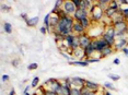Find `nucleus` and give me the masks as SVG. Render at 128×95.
I'll return each mask as SVG.
<instances>
[{
	"label": "nucleus",
	"instance_id": "obj_1",
	"mask_svg": "<svg viewBox=\"0 0 128 95\" xmlns=\"http://www.w3.org/2000/svg\"><path fill=\"white\" fill-rule=\"evenodd\" d=\"M74 19L70 15H66L64 18L59 19L57 26L54 28L53 32H57V33L62 34L64 37L72 34V26H74Z\"/></svg>",
	"mask_w": 128,
	"mask_h": 95
},
{
	"label": "nucleus",
	"instance_id": "obj_2",
	"mask_svg": "<svg viewBox=\"0 0 128 95\" xmlns=\"http://www.w3.org/2000/svg\"><path fill=\"white\" fill-rule=\"evenodd\" d=\"M90 20H91V22H98L100 20L103 18V15H104V11L101 9L100 7H98L96 4H93L92 5V8L90 9Z\"/></svg>",
	"mask_w": 128,
	"mask_h": 95
},
{
	"label": "nucleus",
	"instance_id": "obj_3",
	"mask_svg": "<svg viewBox=\"0 0 128 95\" xmlns=\"http://www.w3.org/2000/svg\"><path fill=\"white\" fill-rule=\"evenodd\" d=\"M62 10L66 12L67 15L72 16L74 14V12L77 11V8L74 4L72 0H64V4H62Z\"/></svg>",
	"mask_w": 128,
	"mask_h": 95
},
{
	"label": "nucleus",
	"instance_id": "obj_4",
	"mask_svg": "<svg viewBox=\"0 0 128 95\" xmlns=\"http://www.w3.org/2000/svg\"><path fill=\"white\" fill-rule=\"evenodd\" d=\"M92 44H93V46H94L95 53H98V54H101L102 50L108 46L106 44V42L104 41L102 37H100V38H96V39H92Z\"/></svg>",
	"mask_w": 128,
	"mask_h": 95
},
{
	"label": "nucleus",
	"instance_id": "obj_5",
	"mask_svg": "<svg viewBox=\"0 0 128 95\" xmlns=\"http://www.w3.org/2000/svg\"><path fill=\"white\" fill-rule=\"evenodd\" d=\"M128 44V39H127V36L125 37H116L115 39V43H114V51H117V50H123V48L126 47V45Z\"/></svg>",
	"mask_w": 128,
	"mask_h": 95
},
{
	"label": "nucleus",
	"instance_id": "obj_6",
	"mask_svg": "<svg viewBox=\"0 0 128 95\" xmlns=\"http://www.w3.org/2000/svg\"><path fill=\"white\" fill-rule=\"evenodd\" d=\"M90 16V12L88 10H83V9H77V11L74 12V14L72 15V18L74 19V21L77 22H80L82 19H86V18H89Z\"/></svg>",
	"mask_w": 128,
	"mask_h": 95
},
{
	"label": "nucleus",
	"instance_id": "obj_7",
	"mask_svg": "<svg viewBox=\"0 0 128 95\" xmlns=\"http://www.w3.org/2000/svg\"><path fill=\"white\" fill-rule=\"evenodd\" d=\"M79 42H80V47L84 49L92 43V38L88 35V33H84L82 35H79Z\"/></svg>",
	"mask_w": 128,
	"mask_h": 95
},
{
	"label": "nucleus",
	"instance_id": "obj_8",
	"mask_svg": "<svg viewBox=\"0 0 128 95\" xmlns=\"http://www.w3.org/2000/svg\"><path fill=\"white\" fill-rule=\"evenodd\" d=\"M86 89H89L91 92H95V93H100V89L101 86L98 83L96 82H92V81H89V80H86V84H84Z\"/></svg>",
	"mask_w": 128,
	"mask_h": 95
},
{
	"label": "nucleus",
	"instance_id": "obj_9",
	"mask_svg": "<svg viewBox=\"0 0 128 95\" xmlns=\"http://www.w3.org/2000/svg\"><path fill=\"white\" fill-rule=\"evenodd\" d=\"M72 33L76 34V35H82V34L86 33V30L80 24V22L74 21V26H72Z\"/></svg>",
	"mask_w": 128,
	"mask_h": 95
},
{
	"label": "nucleus",
	"instance_id": "obj_10",
	"mask_svg": "<svg viewBox=\"0 0 128 95\" xmlns=\"http://www.w3.org/2000/svg\"><path fill=\"white\" fill-rule=\"evenodd\" d=\"M71 82H72L74 88H78V89H82L84 86V84H86V80L82 79V78H80V77L71 78Z\"/></svg>",
	"mask_w": 128,
	"mask_h": 95
},
{
	"label": "nucleus",
	"instance_id": "obj_11",
	"mask_svg": "<svg viewBox=\"0 0 128 95\" xmlns=\"http://www.w3.org/2000/svg\"><path fill=\"white\" fill-rule=\"evenodd\" d=\"M95 53V49H94V46H93V44L91 43L88 47H86L84 48V57H86V59H89V58H91L92 57V55Z\"/></svg>",
	"mask_w": 128,
	"mask_h": 95
},
{
	"label": "nucleus",
	"instance_id": "obj_12",
	"mask_svg": "<svg viewBox=\"0 0 128 95\" xmlns=\"http://www.w3.org/2000/svg\"><path fill=\"white\" fill-rule=\"evenodd\" d=\"M102 38L104 39V41L106 42V44L110 46V47H113V46H114V43H115V39L116 38H114V37H110V36H108L107 35V34H105L103 32V34H102Z\"/></svg>",
	"mask_w": 128,
	"mask_h": 95
},
{
	"label": "nucleus",
	"instance_id": "obj_13",
	"mask_svg": "<svg viewBox=\"0 0 128 95\" xmlns=\"http://www.w3.org/2000/svg\"><path fill=\"white\" fill-rule=\"evenodd\" d=\"M94 3H92L91 0H81V5H80V9H83V10H88L90 11V9L92 8V5ZM79 9V8H78Z\"/></svg>",
	"mask_w": 128,
	"mask_h": 95
},
{
	"label": "nucleus",
	"instance_id": "obj_14",
	"mask_svg": "<svg viewBox=\"0 0 128 95\" xmlns=\"http://www.w3.org/2000/svg\"><path fill=\"white\" fill-rule=\"evenodd\" d=\"M113 53H114V48H113V47H110V46H107V47L104 48V49L102 50V53L100 54V59L105 58V57L110 56V55H112Z\"/></svg>",
	"mask_w": 128,
	"mask_h": 95
},
{
	"label": "nucleus",
	"instance_id": "obj_15",
	"mask_svg": "<svg viewBox=\"0 0 128 95\" xmlns=\"http://www.w3.org/2000/svg\"><path fill=\"white\" fill-rule=\"evenodd\" d=\"M110 2V0H98L95 4H96L98 7H100L103 11H105L107 8H108Z\"/></svg>",
	"mask_w": 128,
	"mask_h": 95
},
{
	"label": "nucleus",
	"instance_id": "obj_16",
	"mask_svg": "<svg viewBox=\"0 0 128 95\" xmlns=\"http://www.w3.org/2000/svg\"><path fill=\"white\" fill-rule=\"evenodd\" d=\"M38 22H40V18H38V16H34V18L28 19V21L25 22V24H26L28 27H35Z\"/></svg>",
	"mask_w": 128,
	"mask_h": 95
},
{
	"label": "nucleus",
	"instance_id": "obj_17",
	"mask_svg": "<svg viewBox=\"0 0 128 95\" xmlns=\"http://www.w3.org/2000/svg\"><path fill=\"white\" fill-rule=\"evenodd\" d=\"M70 66H79V67H88L89 62L86 60H74V61H69Z\"/></svg>",
	"mask_w": 128,
	"mask_h": 95
},
{
	"label": "nucleus",
	"instance_id": "obj_18",
	"mask_svg": "<svg viewBox=\"0 0 128 95\" xmlns=\"http://www.w3.org/2000/svg\"><path fill=\"white\" fill-rule=\"evenodd\" d=\"M76 34H70V35H68V36H66L65 37V43H66V45L68 46L69 48L71 47V45H72V43H74V38H76Z\"/></svg>",
	"mask_w": 128,
	"mask_h": 95
},
{
	"label": "nucleus",
	"instance_id": "obj_19",
	"mask_svg": "<svg viewBox=\"0 0 128 95\" xmlns=\"http://www.w3.org/2000/svg\"><path fill=\"white\" fill-rule=\"evenodd\" d=\"M80 24L82 25V26L86 28V31L89 30L90 27H91V24H92V22H91V20H90V18H86V19H82L80 21Z\"/></svg>",
	"mask_w": 128,
	"mask_h": 95
},
{
	"label": "nucleus",
	"instance_id": "obj_20",
	"mask_svg": "<svg viewBox=\"0 0 128 95\" xmlns=\"http://www.w3.org/2000/svg\"><path fill=\"white\" fill-rule=\"evenodd\" d=\"M58 22H59V18H58L56 14H52V15H50V27L53 28V30L57 26Z\"/></svg>",
	"mask_w": 128,
	"mask_h": 95
},
{
	"label": "nucleus",
	"instance_id": "obj_21",
	"mask_svg": "<svg viewBox=\"0 0 128 95\" xmlns=\"http://www.w3.org/2000/svg\"><path fill=\"white\" fill-rule=\"evenodd\" d=\"M116 12H117L116 10H113V9H110V8H107V9L104 11V16H106L107 19L112 20V18L116 14Z\"/></svg>",
	"mask_w": 128,
	"mask_h": 95
},
{
	"label": "nucleus",
	"instance_id": "obj_22",
	"mask_svg": "<svg viewBox=\"0 0 128 95\" xmlns=\"http://www.w3.org/2000/svg\"><path fill=\"white\" fill-rule=\"evenodd\" d=\"M59 81L58 79H55V78H50V79H48V80H46L45 81V83L43 85L45 86L46 89H48V88H50L52 85H54V84H56V83Z\"/></svg>",
	"mask_w": 128,
	"mask_h": 95
},
{
	"label": "nucleus",
	"instance_id": "obj_23",
	"mask_svg": "<svg viewBox=\"0 0 128 95\" xmlns=\"http://www.w3.org/2000/svg\"><path fill=\"white\" fill-rule=\"evenodd\" d=\"M71 56H74V57H84V49H82L81 47L77 48V49H74V50L71 51Z\"/></svg>",
	"mask_w": 128,
	"mask_h": 95
},
{
	"label": "nucleus",
	"instance_id": "obj_24",
	"mask_svg": "<svg viewBox=\"0 0 128 95\" xmlns=\"http://www.w3.org/2000/svg\"><path fill=\"white\" fill-rule=\"evenodd\" d=\"M119 12H120L122 14V16L124 18L125 21H128V5L127 7H125V8H122V7H119Z\"/></svg>",
	"mask_w": 128,
	"mask_h": 95
},
{
	"label": "nucleus",
	"instance_id": "obj_25",
	"mask_svg": "<svg viewBox=\"0 0 128 95\" xmlns=\"http://www.w3.org/2000/svg\"><path fill=\"white\" fill-rule=\"evenodd\" d=\"M54 36H55V42L57 43V44H60V43H62L64 41H65V37H64L62 34L57 33V32H53Z\"/></svg>",
	"mask_w": 128,
	"mask_h": 95
},
{
	"label": "nucleus",
	"instance_id": "obj_26",
	"mask_svg": "<svg viewBox=\"0 0 128 95\" xmlns=\"http://www.w3.org/2000/svg\"><path fill=\"white\" fill-rule=\"evenodd\" d=\"M119 7H120V5H119L118 1H116V0H110L108 8H110V9H113V10L118 11V10H119Z\"/></svg>",
	"mask_w": 128,
	"mask_h": 95
},
{
	"label": "nucleus",
	"instance_id": "obj_27",
	"mask_svg": "<svg viewBox=\"0 0 128 95\" xmlns=\"http://www.w3.org/2000/svg\"><path fill=\"white\" fill-rule=\"evenodd\" d=\"M4 31L7 34H11V33H12V25H11V23H9V22H6L4 23Z\"/></svg>",
	"mask_w": 128,
	"mask_h": 95
},
{
	"label": "nucleus",
	"instance_id": "obj_28",
	"mask_svg": "<svg viewBox=\"0 0 128 95\" xmlns=\"http://www.w3.org/2000/svg\"><path fill=\"white\" fill-rule=\"evenodd\" d=\"M42 95H58L57 92H55L53 90H50V89H46L45 88V90L44 92H43V94Z\"/></svg>",
	"mask_w": 128,
	"mask_h": 95
},
{
	"label": "nucleus",
	"instance_id": "obj_29",
	"mask_svg": "<svg viewBox=\"0 0 128 95\" xmlns=\"http://www.w3.org/2000/svg\"><path fill=\"white\" fill-rule=\"evenodd\" d=\"M38 68V65H37L36 62H33V63H30V65L28 66V70L30 71H33V70H36V69Z\"/></svg>",
	"mask_w": 128,
	"mask_h": 95
},
{
	"label": "nucleus",
	"instance_id": "obj_30",
	"mask_svg": "<svg viewBox=\"0 0 128 95\" xmlns=\"http://www.w3.org/2000/svg\"><path fill=\"white\" fill-rule=\"evenodd\" d=\"M104 88H105V89H108V90H110V91H115V90H116V88H115L114 85H113V83H110V82L104 83Z\"/></svg>",
	"mask_w": 128,
	"mask_h": 95
},
{
	"label": "nucleus",
	"instance_id": "obj_31",
	"mask_svg": "<svg viewBox=\"0 0 128 95\" xmlns=\"http://www.w3.org/2000/svg\"><path fill=\"white\" fill-rule=\"evenodd\" d=\"M107 77H108L110 80H113V81H118V80L120 79L119 76H117V74H115V73H108L107 74Z\"/></svg>",
	"mask_w": 128,
	"mask_h": 95
},
{
	"label": "nucleus",
	"instance_id": "obj_32",
	"mask_svg": "<svg viewBox=\"0 0 128 95\" xmlns=\"http://www.w3.org/2000/svg\"><path fill=\"white\" fill-rule=\"evenodd\" d=\"M38 82H40V78L38 77H35L33 80H32L31 86H32V88H36V86L38 85Z\"/></svg>",
	"mask_w": 128,
	"mask_h": 95
},
{
	"label": "nucleus",
	"instance_id": "obj_33",
	"mask_svg": "<svg viewBox=\"0 0 128 95\" xmlns=\"http://www.w3.org/2000/svg\"><path fill=\"white\" fill-rule=\"evenodd\" d=\"M70 95H81V90L78 89V88H72Z\"/></svg>",
	"mask_w": 128,
	"mask_h": 95
},
{
	"label": "nucleus",
	"instance_id": "obj_34",
	"mask_svg": "<svg viewBox=\"0 0 128 95\" xmlns=\"http://www.w3.org/2000/svg\"><path fill=\"white\" fill-rule=\"evenodd\" d=\"M0 8H1V11H7V12L11 10V8L9 7V5H7V4H4V3H1Z\"/></svg>",
	"mask_w": 128,
	"mask_h": 95
},
{
	"label": "nucleus",
	"instance_id": "obj_35",
	"mask_svg": "<svg viewBox=\"0 0 128 95\" xmlns=\"http://www.w3.org/2000/svg\"><path fill=\"white\" fill-rule=\"evenodd\" d=\"M86 61H88L89 63H93V62H98L100 61V58H93V57H91V58H89V59H86Z\"/></svg>",
	"mask_w": 128,
	"mask_h": 95
},
{
	"label": "nucleus",
	"instance_id": "obj_36",
	"mask_svg": "<svg viewBox=\"0 0 128 95\" xmlns=\"http://www.w3.org/2000/svg\"><path fill=\"white\" fill-rule=\"evenodd\" d=\"M72 2H74V4L76 5V8H80V5H81V0H72Z\"/></svg>",
	"mask_w": 128,
	"mask_h": 95
},
{
	"label": "nucleus",
	"instance_id": "obj_37",
	"mask_svg": "<svg viewBox=\"0 0 128 95\" xmlns=\"http://www.w3.org/2000/svg\"><path fill=\"white\" fill-rule=\"evenodd\" d=\"M9 79H10V77L8 76V74H4V76L1 77V81H2V82H7V81H9Z\"/></svg>",
	"mask_w": 128,
	"mask_h": 95
},
{
	"label": "nucleus",
	"instance_id": "obj_38",
	"mask_svg": "<svg viewBox=\"0 0 128 95\" xmlns=\"http://www.w3.org/2000/svg\"><path fill=\"white\" fill-rule=\"evenodd\" d=\"M11 63H12L13 67H18L19 63H20V60H19V59H14V60H12V61H11Z\"/></svg>",
	"mask_w": 128,
	"mask_h": 95
},
{
	"label": "nucleus",
	"instance_id": "obj_39",
	"mask_svg": "<svg viewBox=\"0 0 128 95\" xmlns=\"http://www.w3.org/2000/svg\"><path fill=\"white\" fill-rule=\"evenodd\" d=\"M118 3H119L120 7H122V5H126V7H127V5H128V1H127V0H119Z\"/></svg>",
	"mask_w": 128,
	"mask_h": 95
},
{
	"label": "nucleus",
	"instance_id": "obj_40",
	"mask_svg": "<svg viewBox=\"0 0 128 95\" xmlns=\"http://www.w3.org/2000/svg\"><path fill=\"white\" fill-rule=\"evenodd\" d=\"M20 16H21V18H22L23 20H24V21H25V22H26V21H28V13H21V14H20Z\"/></svg>",
	"mask_w": 128,
	"mask_h": 95
},
{
	"label": "nucleus",
	"instance_id": "obj_41",
	"mask_svg": "<svg viewBox=\"0 0 128 95\" xmlns=\"http://www.w3.org/2000/svg\"><path fill=\"white\" fill-rule=\"evenodd\" d=\"M40 32L42 34H46V33H47V28H46L45 26H42V27L40 28Z\"/></svg>",
	"mask_w": 128,
	"mask_h": 95
},
{
	"label": "nucleus",
	"instance_id": "obj_42",
	"mask_svg": "<svg viewBox=\"0 0 128 95\" xmlns=\"http://www.w3.org/2000/svg\"><path fill=\"white\" fill-rule=\"evenodd\" d=\"M122 51H123V53H124V55H125V56H126V57H128V48H127V47L123 48V50H122Z\"/></svg>",
	"mask_w": 128,
	"mask_h": 95
},
{
	"label": "nucleus",
	"instance_id": "obj_43",
	"mask_svg": "<svg viewBox=\"0 0 128 95\" xmlns=\"http://www.w3.org/2000/svg\"><path fill=\"white\" fill-rule=\"evenodd\" d=\"M113 63H114V65H119V63H120V60H119L118 58H115L114 61H113Z\"/></svg>",
	"mask_w": 128,
	"mask_h": 95
},
{
	"label": "nucleus",
	"instance_id": "obj_44",
	"mask_svg": "<svg viewBox=\"0 0 128 95\" xmlns=\"http://www.w3.org/2000/svg\"><path fill=\"white\" fill-rule=\"evenodd\" d=\"M8 95H16V90H14V89L12 88V89L10 90V92H9V94H8Z\"/></svg>",
	"mask_w": 128,
	"mask_h": 95
},
{
	"label": "nucleus",
	"instance_id": "obj_45",
	"mask_svg": "<svg viewBox=\"0 0 128 95\" xmlns=\"http://www.w3.org/2000/svg\"><path fill=\"white\" fill-rule=\"evenodd\" d=\"M28 90H30V86H25V89H24V91H23V94H25V93H28Z\"/></svg>",
	"mask_w": 128,
	"mask_h": 95
},
{
	"label": "nucleus",
	"instance_id": "obj_46",
	"mask_svg": "<svg viewBox=\"0 0 128 95\" xmlns=\"http://www.w3.org/2000/svg\"><path fill=\"white\" fill-rule=\"evenodd\" d=\"M103 95H113V94H110L108 91H105V90H104V91H103Z\"/></svg>",
	"mask_w": 128,
	"mask_h": 95
},
{
	"label": "nucleus",
	"instance_id": "obj_47",
	"mask_svg": "<svg viewBox=\"0 0 128 95\" xmlns=\"http://www.w3.org/2000/svg\"><path fill=\"white\" fill-rule=\"evenodd\" d=\"M90 95H98V93H95V92H91Z\"/></svg>",
	"mask_w": 128,
	"mask_h": 95
},
{
	"label": "nucleus",
	"instance_id": "obj_48",
	"mask_svg": "<svg viewBox=\"0 0 128 95\" xmlns=\"http://www.w3.org/2000/svg\"><path fill=\"white\" fill-rule=\"evenodd\" d=\"M33 95H40V94L38 93V92H34V93H33Z\"/></svg>",
	"mask_w": 128,
	"mask_h": 95
},
{
	"label": "nucleus",
	"instance_id": "obj_49",
	"mask_svg": "<svg viewBox=\"0 0 128 95\" xmlns=\"http://www.w3.org/2000/svg\"><path fill=\"white\" fill-rule=\"evenodd\" d=\"M24 95H30V93H25Z\"/></svg>",
	"mask_w": 128,
	"mask_h": 95
}]
</instances>
